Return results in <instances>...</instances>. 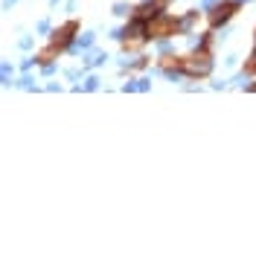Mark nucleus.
<instances>
[{"label": "nucleus", "mask_w": 256, "mask_h": 256, "mask_svg": "<svg viewBox=\"0 0 256 256\" xmlns=\"http://www.w3.org/2000/svg\"><path fill=\"white\" fill-rule=\"evenodd\" d=\"M76 32H79V20H67V24H62L58 30L52 32V38H50V44L38 56H35V62L44 64V70H50V62L58 56V52H64V50L73 44V38H76Z\"/></svg>", "instance_id": "1"}, {"label": "nucleus", "mask_w": 256, "mask_h": 256, "mask_svg": "<svg viewBox=\"0 0 256 256\" xmlns=\"http://www.w3.org/2000/svg\"><path fill=\"white\" fill-rule=\"evenodd\" d=\"M212 47L198 44L190 56H184V76L186 79H207L212 73Z\"/></svg>", "instance_id": "2"}, {"label": "nucleus", "mask_w": 256, "mask_h": 256, "mask_svg": "<svg viewBox=\"0 0 256 256\" xmlns=\"http://www.w3.org/2000/svg\"><path fill=\"white\" fill-rule=\"evenodd\" d=\"M146 32H148V41H169V38L180 35V18H175L166 9L146 24Z\"/></svg>", "instance_id": "3"}, {"label": "nucleus", "mask_w": 256, "mask_h": 256, "mask_svg": "<svg viewBox=\"0 0 256 256\" xmlns=\"http://www.w3.org/2000/svg\"><path fill=\"white\" fill-rule=\"evenodd\" d=\"M114 38H120L122 41V50L126 52H137V50H143L148 44V32H146V20H137V18H131L128 20L126 30H120Z\"/></svg>", "instance_id": "4"}, {"label": "nucleus", "mask_w": 256, "mask_h": 256, "mask_svg": "<svg viewBox=\"0 0 256 256\" xmlns=\"http://www.w3.org/2000/svg\"><path fill=\"white\" fill-rule=\"evenodd\" d=\"M239 9H242V0H216V3L210 6V12H207L210 30H218V26H224V24H230Z\"/></svg>", "instance_id": "5"}, {"label": "nucleus", "mask_w": 256, "mask_h": 256, "mask_svg": "<svg viewBox=\"0 0 256 256\" xmlns=\"http://www.w3.org/2000/svg\"><path fill=\"white\" fill-rule=\"evenodd\" d=\"M169 3H172V0H143L140 6L131 9V18H137V20H146V24H148L152 18H158L160 12H166Z\"/></svg>", "instance_id": "6"}, {"label": "nucleus", "mask_w": 256, "mask_h": 256, "mask_svg": "<svg viewBox=\"0 0 256 256\" xmlns=\"http://www.w3.org/2000/svg\"><path fill=\"white\" fill-rule=\"evenodd\" d=\"M158 70L169 79H178L184 76V56H172V52H163L158 58Z\"/></svg>", "instance_id": "7"}, {"label": "nucleus", "mask_w": 256, "mask_h": 256, "mask_svg": "<svg viewBox=\"0 0 256 256\" xmlns=\"http://www.w3.org/2000/svg\"><path fill=\"white\" fill-rule=\"evenodd\" d=\"M198 18H201V12H198V9H192L190 15H184V18H180V35L192 32V26L198 24Z\"/></svg>", "instance_id": "8"}, {"label": "nucleus", "mask_w": 256, "mask_h": 256, "mask_svg": "<svg viewBox=\"0 0 256 256\" xmlns=\"http://www.w3.org/2000/svg\"><path fill=\"white\" fill-rule=\"evenodd\" d=\"M128 12H131V9H128L126 3H116V6H114V15H128Z\"/></svg>", "instance_id": "9"}, {"label": "nucleus", "mask_w": 256, "mask_h": 256, "mask_svg": "<svg viewBox=\"0 0 256 256\" xmlns=\"http://www.w3.org/2000/svg\"><path fill=\"white\" fill-rule=\"evenodd\" d=\"M248 90H256V82H254V84H248Z\"/></svg>", "instance_id": "10"}, {"label": "nucleus", "mask_w": 256, "mask_h": 256, "mask_svg": "<svg viewBox=\"0 0 256 256\" xmlns=\"http://www.w3.org/2000/svg\"><path fill=\"white\" fill-rule=\"evenodd\" d=\"M254 47H256V30H254Z\"/></svg>", "instance_id": "11"}]
</instances>
